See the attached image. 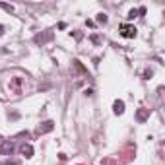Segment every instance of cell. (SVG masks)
I'll return each instance as SVG.
<instances>
[{
  "instance_id": "1",
  "label": "cell",
  "mask_w": 165,
  "mask_h": 165,
  "mask_svg": "<svg viewBox=\"0 0 165 165\" xmlns=\"http://www.w3.org/2000/svg\"><path fill=\"white\" fill-rule=\"evenodd\" d=\"M121 35L126 37V39L136 37V27H134V25H128V23H122L121 25Z\"/></svg>"
},
{
  "instance_id": "2",
  "label": "cell",
  "mask_w": 165,
  "mask_h": 165,
  "mask_svg": "<svg viewBox=\"0 0 165 165\" xmlns=\"http://www.w3.org/2000/svg\"><path fill=\"white\" fill-rule=\"evenodd\" d=\"M12 152H14V142L2 140V142H0V154L2 155H12Z\"/></svg>"
},
{
  "instance_id": "3",
  "label": "cell",
  "mask_w": 165,
  "mask_h": 165,
  "mask_svg": "<svg viewBox=\"0 0 165 165\" xmlns=\"http://www.w3.org/2000/svg\"><path fill=\"white\" fill-rule=\"evenodd\" d=\"M53 121H47V122H43V124H39L37 126V134H45V132H51L53 130Z\"/></svg>"
},
{
  "instance_id": "4",
  "label": "cell",
  "mask_w": 165,
  "mask_h": 165,
  "mask_svg": "<svg viewBox=\"0 0 165 165\" xmlns=\"http://www.w3.org/2000/svg\"><path fill=\"white\" fill-rule=\"evenodd\" d=\"M113 109H115V113H117V115H122V113H124V103L117 99L115 103H113Z\"/></svg>"
},
{
  "instance_id": "5",
  "label": "cell",
  "mask_w": 165,
  "mask_h": 165,
  "mask_svg": "<svg viewBox=\"0 0 165 165\" xmlns=\"http://www.w3.org/2000/svg\"><path fill=\"white\" fill-rule=\"evenodd\" d=\"M22 154L25 155V157H31V155H33V148L29 146V144H23V146H22Z\"/></svg>"
},
{
  "instance_id": "6",
  "label": "cell",
  "mask_w": 165,
  "mask_h": 165,
  "mask_svg": "<svg viewBox=\"0 0 165 165\" xmlns=\"http://www.w3.org/2000/svg\"><path fill=\"white\" fill-rule=\"evenodd\" d=\"M150 115V111H146V109H140L138 111V119H140V121H146V117Z\"/></svg>"
},
{
  "instance_id": "7",
  "label": "cell",
  "mask_w": 165,
  "mask_h": 165,
  "mask_svg": "<svg viewBox=\"0 0 165 165\" xmlns=\"http://www.w3.org/2000/svg\"><path fill=\"white\" fill-rule=\"evenodd\" d=\"M47 39H51V35H37V37H35V43H43Z\"/></svg>"
},
{
  "instance_id": "8",
  "label": "cell",
  "mask_w": 165,
  "mask_h": 165,
  "mask_svg": "<svg viewBox=\"0 0 165 165\" xmlns=\"http://www.w3.org/2000/svg\"><path fill=\"white\" fill-rule=\"evenodd\" d=\"M0 8H4L6 12H14V6H10V4H2L0 2Z\"/></svg>"
},
{
  "instance_id": "9",
  "label": "cell",
  "mask_w": 165,
  "mask_h": 165,
  "mask_svg": "<svg viewBox=\"0 0 165 165\" xmlns=\"http://www.w3.org/2000/svg\"><path fill=\"white\" fill-rule=\"evenodd\" d=\"M97 22L99 23H105V22H107V16H105V14H99V16H97Z\"/></svg>"
},
{
  "instance_id": "10",
  "label": "cell",
  "mask_w": 165,
  "mask_h": 165,
  "mask_svg": "<svg viewBox=\"0 0 165 165\" xmlns=\"http://www.w3.org/2000/svg\"><path fill=\"white\" fill-rule=\"evenodd\" d=\"M136 14H140V12H138V10H130V14H128V18H130V20H132V18H136Z\"/></svg>"
},
{
  "instance_id": "11",
  "label": "cell",
  "mask_w": 165,
  "mask_h": 165,
  "mask_svg": "<svg viewBox=\"0 0 165 165\" xmlns=\"http://www.w3.org/2000/svg\"><path fill=\"white\" fill-rule=\"evenodd\" d=\"M4 165H20V161H8V163H4Z\"/></svg>"
},
{
  "instance_id": "12",
  "label": "cell",
  "mask_w": 165,
  "mask_h": 165,
  "mask_svg": "<svg viewBox=\"0 0 165 165\" xmlns=\"http://www.w3.org/2000/svg\"><path fill=\"white\" fill-rule=\"evenodd\" d=\"M2 33H4V27H2V25H0V35H2Z\"/></svg>"
}]
</instances>
